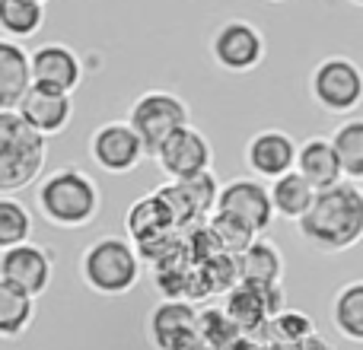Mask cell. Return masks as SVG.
<instances>
[{"instance_id":"1","label":"cell","mask_w":363,"mask_h":350,"mask_svg":"<svg viewBox=\"0 0 363 350\" xmlns=\"http://www.w3.org/2000/svg\"><path fill=\"white\" fill-rule=\"evenodd\" d=\"M300 239L322 255H341L363 239V188L341 179L338 185L315 191L313 207L296 223Z\"/></svg>"},{"instance_id":"2","label":"cell","mask_w":363,"mask_h":350,"mask_svg":"<svg viewBox=\"0 0 363 350\" xmlns=\"http://www.w3.org/2000/svg\"><path fill=\"white\" fill-rule=\"evenodd\" d=\"M35 207L57 230H83L99 217L102 191L93 175L77 166H61V169L42 175L35 188Z\"/></svg>"},{"instance_id":"3","label":"cell","mask_w":363,"mask_h":350,"mask_svg":"<svg viewBox=\"0 0 363 350\" xmlns=\"http://www.w3.org/2000/svg\"><path fill=\"white\" fill-rule=\"evenodd\" d=\"M48 137L32 131L23 115L0 112V194H16L45 172Z\"/></svg>"},{"instance_id":"4","label":"cell","mask_w":363,"mask_h":350,"mask_svg":"<svg viewBox=\"0 0 363 350\" xmlns=\"http://www.w3.org/2000/svg\"><path fill=\"white\" fill-rule=\"evenodd\" d=\"M80 277L99 296H125L140 281V255L131 239L99 236L83 249Z\"/></svg>"},{"instance_id":"5","label":"cell","mask_w":363,"mask_h":350,"mask_svg":"<svg viewBox=\"0 0 363 350\" xmlns=\"http://www.w3.org/2000/svg\"><path fill=\"white\" fill-rule=\"evenodd\" d=\"M309 96L325 115L351 118L363 106V67L347 55H328L309 74Z\"/></svg>"},{"instance_id":"6","label":"cell","mask_w":363,"mask_h":350,"mask_svg":"<svg viewBox=\"0 0 363 350\" xmlns=\"http://www.w3.org/2000/svg\"><path fill=\"white\" fill-rule=\"evenodd\" d=\"M128 121L138 131V137L144 140L147 157H157L160 147L172 137L176 131L191 125V108L182 96L169 93V89H147L134 99Z\"/></svg>"},{"instance_id":"7","label":"cell","mask_w":363,"mask_h":350,"mask_svg":"<svg viewBox=\"0 0 363 350\" xmlns=\"http://www.w3.org/2000/svg\"><path fill=\"white\" fill-rule=\"evenodd\" d=\"M211 57L226 74H252L268 57L264 32L249 19H226L211 35Z\"/></svg>"},{"instance_id":"8","label":"cell","mask_w":363,"mask_h":350,"mask_svg":"<svg viewBox=\"0 0 363 350\" xmlns=\"http://www.w3.org/2000/svg\"><path fill=\"white\" fill-rule=\"evenodd\" d=\"M144 140L131 121H106L89 134V159L108 175H128L144 163Z\"/></svg>"},{"instance_id":"9","label":"cell","mask_w":363,"mask_h":350,"mask_svg":"<svg viewBox=\"0 0 363 350\" xmlns=\"http://www.w3.org/2000/svg\"><path fill=\"white\" fill-rule=\"evenodd\" d=\"M223 217H233L236 223H242L249 232L262 236L268 232V226L274 223V204H271V191L262 179H233L220 188L217 210Z\"/></svg>"},{"instance_id":"10","label":"cell","mask_w":363,"mask_h":350,"mask_svg":"<svg viewBox=\"0 0 363 350\" xmlns=\"http://www.w3.org/2000/svg\"><path fill=\"white\" fill-rule=\"evenodd\" d=\"M160 172L169 181H182L191 179V175H201L213 166V147L207 140V134H201L198 128H182L176 131L163 147H160L157 157Z\"/></svg>"},{"instance_id":"11","label":"cell","mask_w":363,"mask_h":350,"mask_svg":"<svg viewBox=\"0 0 363 350\" xmlns=\"http://www.w3.org/2000/svg\"><path fill=\"white\" fill-rule=\"evenodd\" d=\"M296 150H300V144H296L287 131H281V128H264V131L252 134V137L245 140L242 159H245V169L255 175V179L274 181V179H281V175L296 169Z\"/></svg>"},{"instance_id":"12","label":"cell","mask_w":363,"mask_h":350,"mask_svg":"<svg viewBox=\"0 0 363 350\" xmlns=\"http://www.w3.org/2000/svg\"><path fill=\"white\" fill-rule=\"evenodd\" d=\"M0 277L10 283H16L19 290H26L29 296H42L51 287V277H55V255L51 249L38 242H23L13 245V249L0 252Z\"/></svg>"},{"instance_id":"13","label":"cell","mask_w":363,"mask_h":350,"mask_svg":"<svg viewBox=\"0 0 363 350\" xmlns=\"http://www.w3.org/2000/svg\"><path fill=\"white\" fill-rule=\"evenodd\" d=\"M198 309L182 300H166L147 315V338L157 350H188L198 334Z\"/></svg>"},{"instance_id":"14","label":"cell","mask_w":363,"mask_h":350,"mask_svg":"<svg viewBox=\"0 0 363 350\" xmlns=\"http://www.w3.org/2000/svg\"><path fill=\"white\" fill-rule=\"evenodd\" d=\"M16 112L23 115L26 125H29L32 131H38L42 137H57L61 131H67L70 118H74V96L32 83V86L26 89V96L19 99Z\"/></svg>"},{"instance_id":"15","label":"cell","mask_w":363,"mask_h":350,"mask_svg":"<svg viewBox=\"0 0 363 350\" xmlns=\"http://www.w3.org/2000/svg\"><path fill=\"white\" fill-rule=\"evenodd\" d=\"M32 61V83L48 89H61V93H70L83 83V61L70 45L64 42H45L38 45L35 51H29Z\"/></svg>"},{"instance_id":"16","label":"cell","mask_w":363,"mask_h":350,"mask_svg":"<svg viewBox=\"0 0 363 350\" xmlns=\"http://www.w3.org/2000/svg\"><path fill=\"white\" fill-rule=\"evenodd\" d=\"M236 264H239V283H245V287H258V290L281 287L284 255L271 239L255 236L236 255Z\"/></svg>"},{"instance_id":"17","label":"cell","mask_w":363,"mask_h":350,"mask_svg":"<svg viewBox=\"0 0 363 350\" xmlns=\"http://www.w3.org/2000/svg\"><path fill=\"white\" fill-rule=\"evenodd\" d=\"M296 172H300L315 191L338 185V181L345 179V172H341L338 150H335L332 137L315 134V137L303 140L300 150H296Z\"/></svg>"},{"instance_id":"18","label":"cell","mask_w":363,"mask_h":350,"mask_svg":"<svg viewBox=\"0 0 363 350\" xmlns=\"http://www.w3.org/2000/svg\"><path fill=\"white\" fill-rule=\"evenodd\" d=\"M32 86V61L23 42L0 35V112H13Z\"/></svg>"},{"instance_id":"19","label":"cell","mask_w":363,"mask_h":350,"mask_svg":"<svg viewBox=\"0 0 363 350\" xmlns=\"http://www.w3.org/2000/svg\"><path fill=\"white\" fill-rule=\"evenodd\" d=\"M332 328L351 344H363V281H347L335 290L328 309Z\"/></svg>"},{"instance_id":"20","label":"cell","mask_w":363,"mask_h":350,"mask_svg":"<svg viewBox=\"0 0 363 350\" xmlns=\"http://www.w3.org/2000/svg\"><path fill=\"white\" fill-rule=\"evenodd\" d=\"M35 322V296L0 277V338H23Z\"/></svg>"},{"instance_id":"21","label":"cell","mask_w":363,"mask_h":350,"mask_svg":"<svg viewBox=\"0 0 363 350\" xmlns=\"http://www.w3.org/2000/svg\"><path fill=\"white\" fill-rule=\"evenodd\" d=\"M271 191V204H274V213L284 220H294V223H300L303 217H306V210L313 207L315 201V188L309 185L306 179H303L300 172H287L281 175V179H274L268 185Z\"/></svg>"},{"instance_id":"22","label":"cell","mask_w":363,"mask_h":350,"mask_svg":"<svg viewBox=\"0 0 363 350\" xmlns=\"http://www.w3.org/2000/svg\"><path fill=\"white\" fill-rule=\"evenodd\" d=\"M45 26V4L38 0H0V35L13 42L38 35Z\"/></svg>"},{"instance_id":"23","label":"cell","mask_w":363,"mask_h":350,"mask_svg":"<svg viewBox=\"0 0 363 350\" xmlns=\"http://www.w3.org/2000/svg\"><path fill=\"white\" fill-rule=\"evenodd\" d=\"M176 220H172L169 207H166V201L160 198V194H147V198H140L138 204L128 210V226H131V239L134 242H153V239L160 236V232L166 230V226H172Z\"/></svg>"},{"instance_id":"24","label":"cell","mask_w":363,"mask_h":350,"mask_svg":"<svg viewBox=\"0 0 363 350\" xmlns=\"http://www.w3.org/2000/svg\"><path fill=\"white\" fill-rule=\"evenodd\" d=\"M332 144L338 150V163L347 181H363V118L351 115L332 131Z\"/></svg>"},{"instance_id":"25","label":"cell","mask_w":363,"mask_h":350,"mask_svg":"<svg viewBox=\"0 0 363 350\" xmlns=\"http://www.w3.org/2000/svg\"><path fill=\"white\" fill-rule=\"evenodd\" d=\"M32 239V213L13 194H0V252Z\"/></svg>"},{"instance_id":"26","label":"cell","mask_w":363,"mask_h":350,"mask_svg":"<svg viewBox=\"0 0 363 350\" xmlns=\"http://www.w3.org/2000/svg\"><path fill=\"white\" fill-rule=\"evenodd\" d=\"M226 315H230V322L236 328H252V325H258L262 319H268L271 312H268L264 290L245 287V283L233 287L230 296H226Z\"/></svg>"},{"instance_id":"27","label":"cell","mask_w":363,"mask_h":350,"mask_svg":"<svg viewBox=\"0 0 363 350\" xmlns=\"http://www.w3.org/2000/svg\"><path fill=\"white\" fill-rule=\"evenodd\" d=\"M271 332H274L277 341L296 347V344H303L306 338H313L315 325H313V319H309L306 312H300V309H281V312L271 319Z\"/></svg>"},{"instance_id":"28","label":"cell","mask_w":363,"mask_h":350,"mask_svg":"<svg viewBox=\"0 0 363 350\" xmlns=\"http://www.w3.org/2000/svg\"><path fill=\"white\" fill-rule=\"evenodd\" d=\"M211 236H213V242L220 245V252H233V255H239V252H242L245 245L255 239V232H249L242 223H236L233 217L213 213V220H211Z\"/></svg>"},{"instance_id":"29","label":"cell","mask_w":363,"mask_h":350,"mask_svg":"<svg viewBox=\"0 0 363 350\" xmlns=\"http://www.w3.org/2000/svg\"><path fill=\"white\" fill-rule=\"evenodd\" d=\"M294 350H335V347L328 344V341L322 338V334H313V338H306L303 344H296Z\"/></svg>"},{"instance_id":"30","label":"cell","mask_w":363,"mask_h":350,"mask_svg":"<svg viewBox=\"0 0 363 350\" xmlns=\"http://www.w3.org/2000/svg\"><path fill=\"white\" fill-rule=\"evenodd\" d=\"M347 4H354V6H363V0H347Z\"/></svg>"},{"instance_id":"31","label":"cell","mask_w":363,"mask_h":350,"mask_svg":"<svg viewBox=\"0 0 363 350\" xmlns=\"http://www.w3.org/2000/svg\"><path fill=\"white\" fill-rule=\"evenodd\" d=\"M268 4H287V0H268Z\"/></svg>"},{"instance_id":"32","label":"cell","mask_w":363,"mask_h":350,"mask_svg":"<svg viewBox=\"0 0 363 350\" xmlns=\"http://www.w3.org/2000/svg\"><path fill=\"white\" fill-rule=\"evenodd\" d=\"M38 4H48V0H38Z\"/></svg>"}]
</instances>
